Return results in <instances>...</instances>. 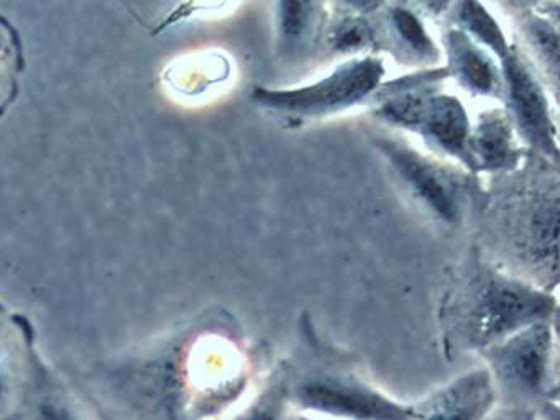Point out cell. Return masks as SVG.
<instances>
[{
    "label": "cell",
    "mask_w": 560,
    "mask_h": 420,
    "mask_svg": "<svg viewBox=\"0 0 560 420\" xmlns=\"http://www.w3.org/2000/svg\"><path fill=\"white\" fill-rule=\"evenodd\" d=\"M498 400L491 374L477 368L411 404V420H490Z\"/></svg>",
    "instance_id": "obj_11"
},
{
    "label": "cell",
    "mask_w": 560,
    "mask_h": 420,
    "mask_svg": "<svg viewBox=\"0 0 560 420\" xmlns=\"http://www.w3.org/2000/svg\"><path fill=\"white\" fill-rule=\"evenodd\" d=\"M480 354L500 399L506 396L517 407L557 402L553 320L523 328Z\"/></svg>",
    "instance_id": "obj_6"
},
{
    "label": "cell",
    "mask_w": 560,
    "mask_h": 420,
    "mask_svg": "<svg viewBox=\"0 0 560 420\" xmlns=\"http://www.w3.org/2000/svg\"><path fill=\"white\" fill-rule=\"evenodd\" d=\"M380 23L385 38L402 61L434 68L441 59V48L432 38L421 13L408 3H382Z\"/></svg>",
    "instance_id": "obj_13"
},
{
    "label": "cell",
    "mask_w": 560,
    "mask_h": 420,
    "mask_svg": "<svg viewBox=\"0 0 560 420\" xmlns=\"http://www.w3.org/2000/svg\"><path fill=\"white\" fill-rule=\"evenodd\" d=\"M385 78V62L369 52L346 59L323 78L307 84L294 88L255 85L252 101L267 114L298 124L334 117L359 105H372Z\"/></svg>",
    "instance_id": "obj_5"
},
{
    "label": "cell",
    "mask_w": 560,
    "mask_h": 420,
    "mask_svg": "<svg viewBox=\"0 0 560 420\" xmlns=\"http://www.w3.org/2000/svg\"><path fill=\"white\" fill-rule=\"evenodd\" d=\"M503 78V98L506 112L514 121L521 140L530 153L559 163L557 117L550 104L549 88L533 62L517 45L498 61Z\"/></svg>",
    "instance_id": "obj_8"
},
{
    "label": "cell",
    "mask_w": 560,
    "mask_h": 420,
    "mask_svg": "<svg viewBox=\"0 0 560 420\" xmlns=\"http://www.w3.org/2000/svg\"><path fill=\"white\" fill-rule=\"evenodd\" d=\"M288 361H280L270 376L261 384L250 402L238 410L231 420H290L291 406L288 396Z\"/></svg>",
    "instance_id": "obj_18"
},
{
    "label": "cell",
    "mask_w": 560,
    "mask_h": 420,
    "mask_svg": "<svg viewBox=\"0 0 560 420\" xmlns=\"http://www.w3.org/2000/svg\"><path fill=\"white\" fill-rule=\"evenodd\" d=\"M313 341L303 363L288 361L291 410L324 420H411V404L380 389L353 370L346 358Z\"/></svg>",
    "instance_id": "obj_3"
},
{
    "label": "cell",
    "mask_w": 560,
    "mask_h": 420,
    "mask_svg": "<svg viewBox=\"0 0 560 420\" xmlns=\"http://www.w3.org/2000/svg\"><path fill=\"white\" fill-rule=\"evenodd\" d=\"M452 25L464 30L471 39L483 46L497 61L508 55L513 43L508 39L506 32L498 22L497 16L480 2L451 3Z\"/></svg>",
    "instance_id": "obj_16"
},
{
    "label": "cell",
    "mask_w": 560,
    "mask_h": 420,
    "mask_svg": "<svg viewBox=\"0 0 560 420\" xmlns=\"http://www.w3.org/2000/svg\"><path fill=\"white\" fill-rule=\"evenodd\" d=\"M372 143L409 196L438 222L460 226L483 203L480 177L464 167L424 153L393 133L375 135Z\"/></svg>",
    "instance_id": "obj_4"
},
{
    "label": "cell",
    "mask_w": 560,
    "mask_h": 420,
    "mask_svg": "<svg viewBox=\"0 0 560 420\" xmlns=\"http://www.w3.org/2000/svg\"><path fill=\"white\" fill-rule=\"evenodd\" d=\"M373 115L388 127L419 135L432 150L468 171L470 115L457 95L439 91V84L418 85L392 95L373 107Z\"/></svg>",
    "instance_id": "obj_7"
},
{
    "label": "cell",
    "mask_w": 560,
    "mask_h": 420,
    "mask_svg": "<svg viewBox=\"0 0 560 420\" xmlns=\"http://www.w3.org/2000/svg\"><path fill=\"white\" fill-rule=\"evenodd\" d=\"M490 420H510V419H503V417H491Z\"/></svg>",
    "instance_id": "obj_21"
},
{
    "label": "cell",
    "mask_w": 560,
    "mask_h": 420,
    "mask_svg": "<svg viewBox=\"0 0 560 420\" xmlns=\"http://www.w3.org/2000/svg\"><path fill=\"white\" fill-rule=\"evenodd\" d=\"M520 7V32L533 52L530 62L539 72L547 88L557 94L559 82V3H537Z\"/></svg>",
    "instance_id": "obj_14"
},
{
    "label": "cell",
    "mask_w": 560,
    "mask_h": 420,
    "mask_svg": "<svg viewBox=\"0 0 560 420\" xmlns=\"http://www.w3.org/2000/svg\"><path fill=\"white\" fill-rule=\"evenodd\" d=\"M442 49L448 78L478 97L503 98V78L497 59L471 39L464 30L451 25L442 33Z\"/></svg>",
    "instance_id": "obj_12"
},
{
    "label": "cell",
    "mask_w": 560,
    "mask_h": 420,
    "mask_svg": "<svg viewBox=\"0 0 560 420\" xmlns=\"http://www.w3.org/2000/svg\"><path fill=\"white\" fill-rule=\"evenodd\" d=\"M290 420H324L317 417L303 416V413H291Z\"/></svg>",
    "instance_id": "obj_20"
},
{
    "label": "cell",
    "mask_w": 560,
    "mask_h": 420,
    "mask_svg": "<svg viewBox=\"0 0 560 420\" xmlns=\"http://www.w3.org/2000/svg\"><path fill=\"white\" fill-rule=\"evenodd\" d=\"M557 298L471 252L455 268L439 304L442 340L447 350L481 351L510 335L556 320Z\"/></svg>",
    "instance_id": "obj_2"
},
{
    "label": "cell",
    "mask_w": 560,
    "mask_h": 420,
    "mask_svg": "<svg viewBox=\"0 0 560 420\" xmlns=\"http://www.w3.org/2000/svg\"><path fill=\"white\" fill-rule=\"evenodd\" d=\"M27 71L24 42L18 26L0 13V118L21 95V78Z\"/></svg>",
    "instance_id": "obj_17"
},
{
    "label": "cell",
    "mask_w": 560,
    "mask_h": 420,
    "mask_svg": "<svg viewBox=\"0 0 560 420\" xmlns=\"http://www.w3.org/2000/svg\"><path fill=\"white\" fill-rule=\"evenodd\" d=\"M560 190L557 163L527 154L513 173L493 177L485 192L488 258L517 278L552 291L557 285Z\"/></svg>",
    "instance_id": "obj_1"
},
{
    "label": "cell",
    "mask_w": 560,
    "mask_h": 420,
    "mask_svg": "<svg viewBox=\"0 0 560 420\" xmlns=\"http://www.w3.org/2000/svg\"><path fill=\"white\" fill-rule=\"evenodd\" d=\"M529 153L506 108H487L471 121L467 156L468 171L475 176L513 173Z\"/></svg>",
    "instance_id": "obj_10"
},
{
    "label": "cell",
    "mask_w": 560,
    "mask_h": 420,
    "mask_svg": "<svg viewBox=\"0 0 560 420\" xmlns=\"http://www.w3.org/2000/svg\"><path fill=\"white\" fill-rule=\"evenodd\" d=\"M35 420H81L63 400L54 399L48 394H38L35 406Z\"/></svg>",
    "instance_id": "obj_19"
},
{
    "label": "cell",
    "mask_w": 560,
    "mask_h": 420,
    "mask_svg": "<svg viewBox=\"0 0 560 420\" xmlns=\"http://www.w3.org/2000/svg\"><path fill=\"white\" fill-rule=\"evenodd\" d=\"M326 7L317 2H280L277 5L278 42L281 51L300 55L326 30Z\"/></svg>",
    "instance_id": "obj_15"
},
{
    "label": "cell",
    "mask_w": 560,
    "mask_h": 420,
    "mask_svg": "<svg viewBox=\"0 0 560 420\" xmlns=\"http://www.w3.org/2000/svg\"><path fill=\"white\" fill-rule=\"evenodd\" d=\"M50 373L35 350V327L27 315L0 302V413L14 420L9 407H21L32 390L48 386Z\"/></svg>",
    "instance_id": "obj_9"
}]
</instances>
